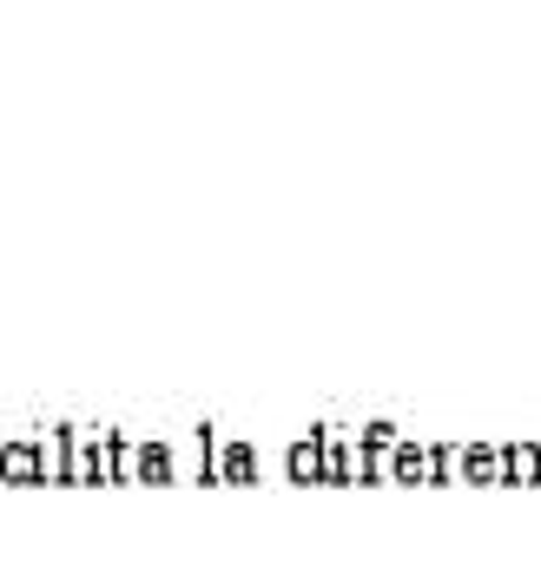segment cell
<instances>
[{
  "mask_svg": "<svg viewBox=\"0 0 541 561\" xmlns=\"http://www.w3.org/2000/svg\"><path fill=\"white\" fill-rule=\"evenodd\" d=\"M211 469H218V482H257V449L244 436H218Z\"/></svg>",
  "mask_w": 541,
  "mask_h": 561,
  "instance_id": "6da1fadb",
  "label": "cell"
},
{
  "mask_svg": "<svg viewBox=\"0 0 541 561\" xmlns=\"http://www.w3.org/2000/svg\"><path fill=\"white\" fill-rule=\"evenodd\" d=\"M0 482H8V489H21V482H41V449H34V436L0 443Z\"/></svg>",
  "mask_w": 541,
  "mask_h": 561,
  "instance_id": "7a4b0ae2",
  "label": "cell"
},
{
  "mask_svg": "<svg viewBox=\"0 0 541 561\" xmlns=\"http://www.w3.org/2000/svg\"><path fill=\"white\" fill-rule=\"evenodd\" d=\"M179 476V443H139L133 482H172Z\"/></svg>",
  "mask_w": 541,
  "mask_h": 561,
  "instance_id": "3957f363",
  "label": "cell"
},
{
  "mask_svg": "<svg viewBox=\"0 0 541 561\" xmlns=\"http://www.w3.org/2000/svg\"><path fill=\"white\" fill-rule=\"evenodd\" d=\"M456 476L495 482L502 476V443H456Z\"/></svg>",
  "mask_w": 541,
  "mask_h": 561,
  "instance_id": "277c9868",
  "label": "cell"
},
{
  "mask_svg": "<svg viewBox=\"0 0 541 561\" xmlns=\"http://www.w3.org/2000/svg\"><path fill=\"white\" fill-rule=\"evenodd\" d=\"M285 469H291V482H324V443H318V430L291 443V456H285Z\"/></svg>",
  "mask_w": 541,
  "mask_h": 561,
  "instance_id": "5b68a950",
  "label": "cell"
},
{
  "mask_svg": "<svg viewBox=\"0 0 541 561\" xmlns=\"http://www.w3.org/2000/svg\"><path fill=\"white\" fill-rule=\"evenodd\" d=\"M502 476L508 482H541V443H502Z\"/></svg>",
  "mask_w": 541,
  "mask_h": 561,
  "instance_id": "8992f818",
  "label": "cell"
}]
</instances>
